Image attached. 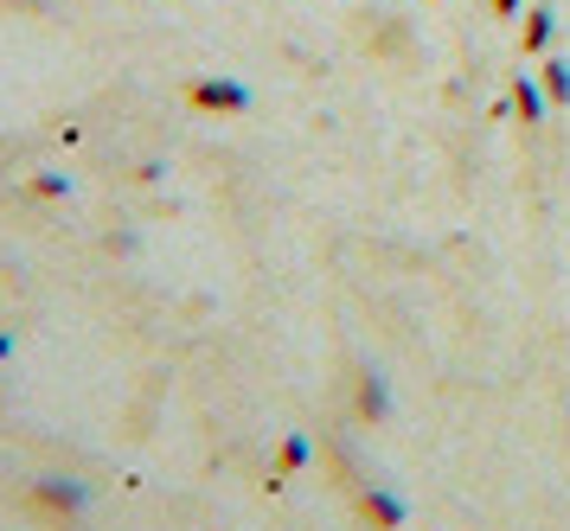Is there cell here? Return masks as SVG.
Segmentation results:
<instances>
[{
    "label": "cell",
    "instance_id": "7a4b0ae2",
    "mask_svg": "<svg viewBox=\"0 0 570 531\" xmlns=\"http://www.w3.org/2000/svg\"><path fill=\"white\" fill-rule=\"evenodd\" d=\"M7 353H13V340H7V333H0V358H7Z\"/></svg>",
    "mask_w": 570,
    "mask_h": 531
},
{
    "label": "cell",
    "instance_id": "6da1fadb",
    "mask_svg": "<svg viewBox=\"0 0 570 531\" xmlns=\"http://www.w3.org/2000/svg\"><path fill=\"white\" fill-rule=\"evenodd\" d=\"M32 500H39V507H52V512H78V507H83V486L46 481V486H32Z\"/></svg>",
    "mask_w": 570,
    "mask_h": 531
}]
</instances>
